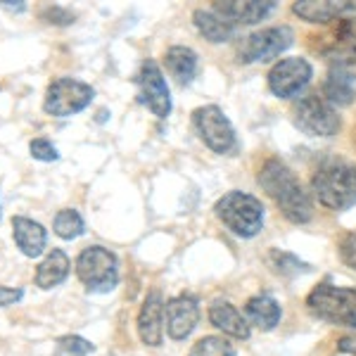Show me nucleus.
Returning a JSON list of instances; mask_svg holds the SVG:
<instances>
[{
    "mask_svg": "<svg viewBox=\"0 0 356 356\" xmlns=\"http://www.w3.org/2000/svg\"><path fill=\"white\" fill-rule=\"evenodd\" d=\"M259 186L268 193V197L278 204L283 216L290 223H309L314 219V202L304 191L300 178L280 159H268L259 171Z\"/></svg>",
    "mask_w": 356,
    "mask_h": 356,
    "instance_id": "f257e3e1",
    "label": "nucleus"
},
{
    "mask_svg": "<svg viewBox=\"0 0 356 356\" xmlns=\"http://www.w3.org/2000/svg\"><path fill=\"white\" fill-rule=\"evenodd\" d=\"M312 193L332 211H347L356 204V166L344 159H328L314 171Z\"/></svg>",
    "mask_w": 356,
    "mask_h": 356,
    "instance_id": "f03ea898",
    "label": "nucleus"
},
{
    "mask_svg": "<svg viewBox=\"0 0 356 356\" xmlns=\"http://www.w3.org/2000/svg\"><path fill=\"white\" fill-rule=\"evenodd\" d=\"M214 214L223 226L238 238H254L264 228V204L254 195L243 191H231L214 204Z\"/></svg>",
    "mask_w": 356,
    "mask_h": 356,
    "instance_id": "7ed1b4c3",
    "label": "nucleus"
},
{
    "mask_svg": "<svg viewBox=\"0 0 356 356\" xmlns=\"http://www.w3.org/2000/svg\"><path fill=\"white\" fill-rule=\"evenodd\" d=\"M307 307L316 318L325 321V323L356 330V288L318 283L309 292Z\"/></svg>",
    "mask_w": 356,
    "mask_h": 356,
    "instance_id": "20e7f679",
    "label": "nucleus"
},
{
    "mask_svg": "<svg viewBox=\"0 0 356 356\" xmlns=\"http://www.w3.org/2000/svg\"><path fill=\"white\" fill-rule=\"evenodd\" d=\"M76 278L93 295H107L119 285V259L102 245H90L76 257Z\"/></svg>",
    "mask_w": 356,
    "mask_h": 356,
    "instance_id": "39448f33",
    "label": "nucleus"
},
{
    "mask_svg": "<svg viewBox=\"0 0 356 356\" xmlns=\"http://www.w3.org/2000/svg\"><path fill=\"white\" fill-rule=\"evenodd\" d=\"M95 88L90 83L81 81V79L60 76L53 79L45 88L43 97V112L57 119H69L74 114L83 112L86 107L93 102Z\"/></svg>",
    "mask_w": 356,
    "mask_h": 356,
    "instance_id": "423d86ee",
    "label": "nucleus"
},
{
    "mask_svg": "<svg viewBox=\"0 0 356 356\" xmlns=\"http://www.w3.org/2000/svg\"><path fill=\"white\" fill-rule=\"evenodd\" d=\"M292 114H295L297 129L312 138H332L342 126L335 107L330 102H325L323 95L318 93H309L300 97Z\"/></svg>",
    "mask_w": 356,
    "mask_h": 356,
    "instance_id": "0eeeda50",
    "label": "nucleus"
},
{
    "mask_svg": "<svg viewBox=\"0 0 356 356\" xmlns=\"http://www.w3.org/2000/svg\"><path fill=\"white\" fill-rule=\"evenodd\" d=\"M292 43H295V31L290 26H266L243 38V43L238 48V57L245 65L271 62L283 55Z\"/></svg>",
    "mask_w": 356,
    "mask_h": 356,
    "instance_id": "6e6552de",
    "label": "nucleus"
},
{
    "mask_svg": "<svg viewBox=\"0 0 356 356\" xmlns=\"http://www.w3.org/2000/svg\"><path fill=\"white\" fill-rule=\"evenodd\" d=\"M193 126L200 140L216 154H226L235 147V129L219 105H204L193 112Z\"/></svg>",
    "mask_w": 356,
    "mask_h": 356,
    "instance_id": "1a4fd4ad",
    "label": "nucleus"
},
{
    "mask_svg": "<svg viewBox=\"0 0 356 356\" xmlns=\"http://www.w3.org/2000/svg\"><path fill=\"white\" fill-rule=\"evenodd\" d=\"M138 86V102L147 107L157 119H166L171 114V90L164 79L162 67L154 60H145L138 69L136 76Z\"/></svg>",
    "mask_w": 356,
    "mask_h": 356,
    "instance_id": "9d476101",
    "label": "nucleus"
},
{
    "mask_svg": "<svg viewBox=\"0 0 356 356\" xmlns=\"http://www.w3.org/2000/svg\"><path fill=\"white\" fill-rule=\"evenodd\" d=\"M312 76L314 69L309 65V60H304V57H283L268 72V88H271L275 97L290 100V97L300 95L307 88Z\"/></svg>",
    "mask_w": 356,
    "mask_h": 356,
    "instance_id": "9b49d317",
    "label": "nucleus"
},
{
    "mask_svg": "<svg viewBox=\"0 0 356 356\" xmlns=\"http://www.w3.org/2000/svg\"><path fill=\"white\" fill-rule=\"evenodd\" d=\"M200 323V304L193 295L171 297L164 307V325L166 335L176 342H183L193 335Z\"/></svg>",
    "mask_w": 356,
    "mask_h": 356,
    "instance_id": "f8f14e48",
    "label": "nucleus"
},
{
    "mask_svg": "<svg viewBox=\"0 0 356 356\" xmlns=\"http://www.w3.org/2000/svg\"><path fill=\"white\" fill-rule=\"evenodd\" d=\"M292 13L309 24H328V22L356 19V3L349 0H300L292 5Z\"/></svg>",
    "mask_w": 356,
    "mask_h": 356,
    "instance_id": "ddd939ff",
    "label": "nucleus"
},
{
    "mask_svg": "<svg viewBox=\"0 0 356 356\" xmlns=\"http://www.w3.org/2000/svg\"><path fill=\"white\" fill-rule=\"evenodd\" d=\"M164 297L159 290H150L143 300V307L138 312V337L147 347H162L164 342Z\"/></svg>",
    "mask_w": 356,
    "mask_h": 356,
    "instance_id": "4468645a",
    "label": "nucleus"
},
{
    "mask_svg": "<svg viewBox=\"0 0 356 356\" xmlns=\"http://www.w3.org/2000/svg\"><path fill=\"white\" fill-rule=\"evenodd\" d=\"M216 15L223 17L228 24L240 26V24H257V22L266 19L268 15L275 10L273 0H219L211 5Z\"/></svg>",
    "mask_w": 356,
    "mask_h": 356,
    "instance_id": "2eb2a0df",
    "label": "nucleus"
},
{
    "mask_svg": "<svg viewBox=\"0 0 356 356\" xmlns=\"http://www.w3.org/2000/svg\"><path fill=\"white\" fill-rule=\"evenodd\" d=\"M207 316H209V323L216 330H221L223 335L235 337V340H247L252 335V325L240 314V309L228 300H214L209 304V314Z\"/></svg>",
    "mask_w": 356,
    "mask_h": 356,
    "instance_id": "dca6fc26",
    "label": "nucleus"
},
{
    "mask_svg": "<svg viewBox=\"0 0 356 356\" xmlns=\"http://www.w3.org/2000/svg\"><path fill=\"white\" fill-rule=\"evenodd\" d=\"M13 238L19 252L29 259H36L48 247V231L43 223L29 219V216H13Z\"/></svg>",
    "mask_w": 356,
    "mask_h": 356,
    "instance_id": "f3484780",
    "label": "nucleus"
},
{
    "mask_svg": "<svg viewBox=\"0 0 356 356\" xmlns=\"http://www.w3.org/2000/svg\"><path fill=\"white\" fill-rule=\"evenodd\" d=\"M69 271H72V259H69V254L65 250H60V247H53V250L43 257V261L36 266V275H33L36 288H41V290L57 288V285H62L67 280Z\"/></svg>",
    "mask_w": 356,
    "mask_h": 356,
    "instance_id": "a211bd4d",
    "label": "nucleus"
},
{
    "mask_svg": "<svg viewBox=\"0 0 356 356\" xmlns=\"http://www.w3.org/2000/svg\"><path fill=\"white\" fill-rule=\"evenodd\" d=\"M356 97V76L349 67H332L323 81V100L332 107H347Z\"/></svg>",
    "mask_w": 356,
    "mask_h": 356,
    "instance_id": "6ab92c4d",
    "label": "nucleus"
},
{
    "mask_svg": "<svg viewBox=\"0 0 356 356\" xmlns=\"http://www.w3.org/2000/svg\"><path fill=\"white\" fill-rule=\"evenodd\" d=\"M245 318L250 325L268 332L280 323V318H283V309H280L278 300L271 295H254V297H250L245 304Z\"/></svg>",
    "mask_w": 356,
    "mask_h": 356,
    "instance_id": "aec40b11",
    "label": "nucleus"
},
{
    "mask_svg": "<svg viewBox=\"0 0 356 356\" xmlns=\"http://www.w3.org/2000/svg\"><path fill=\"white\" fill-rule=\"evenodd\" d=\"M164 67L178 86H191L197 76V53L188 45H171L164 55Z\"/></svg>",
    "mask_w": 356,
    "mask_h": 356,
    "instance_id": "412c9836",
    "label": "nucleus"
},
{
    "mask_svg": "<svg viewBox=\"0 0 356 356\" xmlns=\"http://www.w3.org/2000/svg\"><path fill=\"white\" fill-rule=\"evenodd\" d=\"M195 29L207 38L209 43H226L235 36V26L228 24L223 17H219L214 10H195L193 13Z\"/></svg>",
    "mask_w": 356,
    "mask_h": 356,
    "instance_id": "4be33fe9",
    "label": "nucleus"
},
{
    "mask_svg": "<svg viewBox=\"0 0 356 356\" xmlns=\"http://www.w3.org/2000/svg\"><path fill=\"white\" fill-rule=\"evenodd\" d=\"M53 231L62 240H76L86 233V221L76 209H60L53 219Z\"/></svg>",
    "mask_w": 356,
    "mask_h": 356,
    "instance_id": "5701e85b",
    "label": "nucleus"
},
{
    "mask_svg": "<svg viewBox=\"0 0 356 356\" xmlns=\"http://www.w3.org/2000/svg\"><path fill=\"white\" fill-rule=\"evenodd\" d=\"M325 57L332 62V67H349L356 62V36L352 33H342L337 41L325 50Z\"/></svg>",
    "mask_w": 356,
    "mask_h": 356,
    "instance_id": "b1692460",
    "label": "nucleus"
},
{
    "mask_svg": "<svg viewBox=\"0 0 356 356\" xmlns=\"http://www.w3.org/2000/svg\"><path fill=\"white\" fill-rule=\"evenodd\" d=\"M188 356H235L233 344L221 335H207L193 344Z\"/></svg>",
    "mask_w": 356,
    "mask_h": 356,
    "instance_id": "393cba45",
    "label": "nucleus"
},
{
    "mask_svg": "<svg viewBox=\"0 0 356 356\" xmlns=\"http://www.w3.org/2000/svg\"><path fill=\"white\" fill-rule=\"evenodd\" d=\"M271 264L273 268L278 271L280 275H300V273H309V264H304L300 257L290 254V252H280V250H273L271 252Z\"/></svg>",
    "mask_w": 356,
    "mask_h": 356,
    "instance_id": "a878e982",
    "label": "nucleus"
},
{
    "mask_svg": "<svg viewBox=\"0 0 356 356\" xmlns=\"http://www.w3.org/2000/svg\"><path fill=\"white\" fill-rule=\"evenodd\" d=\"M57 349L67 356H88L95 352V344L81 335H62L57 337Z\"/></svg>",
    "mask_w": 356,
    "mask_h": 356,
    "instance_id": "bb28decb",
    "label": "nucleus"
},
{
    "mask_svg": "<svg viewBox=\"0 0 356 356\" xmlns=\"http://www.w3.org/2000/svg\"><path fill=\"white\" fill-rule=\"evenodd\" d=\"M29 152H31L33 159H38V162H57L60 159V152H57V147L53 145V140H48V138H33L31 143H29Z\"/></svg>",
    "mask_w": 356,
    "mask_h": 356,
    "instance_id": "cd10ccee",
    "label": "nucleus"
},
{
    "mask_svg": "<svg viewBox=\"0 0 356 356\" xmlns=\"http://www.w3.org/2000/svg\"><path fill=\"white\" fill-rule=\"evenodd\" d=\"M41 19L55 26H69V24H74L76 15H74L72 10L62 8V5H48V8L41 10Z\"/></svg>",
    "mask_w": 356,
    "mask_h": 356,
    "instance_id": "c85d7f7f",
    "label": "nucleus"
},
{
    "mask_svg": "<svg viewBox=\"0 0 356 356\" xmlns=\"http://www.w3.org/2000/svg\"><path fill=\"white\" fill-rule=\"evenodd\" d=\"M340 257L342 261L347 264V266L356 268V231L344 235L342 243H340Z\"/></svg>",
    "mask_w": 356,
    "mask_h": 356,
    "instance_id": "c756f323",
    "label": "nucleus"
},
{
    "mask_svg": "<svg viewBox=\"0 0 356 356\" xmlns=\"http://www.w3.org/2000/svg\"><path fill=\"white\" fill-rule=\"evenodd\" d=\"M24 297V290L22 288H10V285H0V309L13 307Z\"/></svg>",
    "mask_w": 356,
    "mask_h": 356,
    "instance_id": "7c9ffc66",
    "label": "nucleus"
},
{
    "mask_svg": "<svg viewBox=\"0 0 356 356\" xmlns=\"http://www.w3.org/2000/svg\"><path fill=\"white\" fill-rule=\"evenodd\" d=\"M337 349H340L342 354H352V356H356V332H354V335L340 337V340H337Z\"/></svg>",
    "mask_w": 356,
    "mask_h": 356,
    "instance_id": "2f4dec72",
    "label": "nucleus"
},
{
    "mask_svg": "<svg viewBox=\"0 0 356 356\" xmlns=\"http://www.w3.org/2000/svg\"><path fill=\"white\" fill-rule=\"evenodd\" d=\"M3 8L10 10V13H24L26 3H24V0H17V3H13V0H3Z\"/></svg>",
    "mask_w": 356,
    "mask_h": 356,
    "instance_id": "473e14b6",
    "label": "nucleus"
},
{
    "mask_svg": "<svg viewBox=\"0 0 356 356\" xmlns=\"http://www.w3.org/2000/svg\"><path fill=\"white\" fill-rule=\"evenodd\" d=\"M0 216H3V211H0Z\"/></svg>",
    "mask_w": 356,
    "mask_h": 356,
    "instance_id": "72a5a7b5",
    "label": "nucleus"
}]
</instances>
